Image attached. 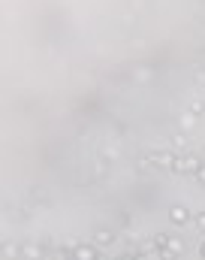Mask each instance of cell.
Masks as SVG:
<instances>
[{
  "label": "cell",
  "instance_id": "8",
  "mask_svg": "<svg viewBox=\"0 0 205 260\" xmlns=\"http://www.w3.org/2000/svg\"><path fill=\"white\" fill-rule=\"evenodd\" d=\"M202 257H205V245H202Z\"/></svg>",
  "mask_w": 205,
  "mask_h": 260
},
{
  "label": "cell",
  "instance_id": "4",
  "mask_svg": "<svg viewBox=\"0 0 205 260\" xmlns=\"http://www.w3.org/2000/svg\"><path fill=\"white\" fill-rule=\"evenodd\" d=\"M196 176H199V182L205 185V167H199V170H196Z\"/></svg>",
  "mask_w": 205,
  "mask_h": 260
},
{
  "label": "cell",
  "instance_id": "6",
  "mask_svg": "<svg viewBox=\"0 0 205 260\" xmlns=\"http://www.w3.org/2000/svg\"><path fill=\"white\" fill-rule=\"evenodd\" d=\"M97 260H112V257H100V254H97Z\"/></svg>",
  "mask_w": 205,
  "mask_h": 260
},
{
  "label": "cell",
  "instance_id": "3",
  "mask_svg": "<svg viewBox=\"0 0 205 260\" xmlns=\"http://www.w3.org/2000/svg\"><path fill=\"white\" fill-rule=\"evenodd\" d=\"M94 239H97V242H109V239H112V233H109V230H103V233H97Z\"/></svg>",
  "mask_w": 205,
  "mask_h": 260
},
{
  "label": "cell",
  "instance_id": "7",
  "mask_svg": "<svg viewBox=\"0 0 205 260\" xmlns=\"http://www.w3.org/2000/svg\"><path fill=\"white\" fill-rule=\"evenodd\" d=\"M118 260H136V257H118Z\"/></svg>",
  "mask_w": 205,
  "mask_h": 260
},
{
  "label": "cell",
  "instance_id": "5",
  "mask_svg": "<svg viewBox=\"0 0 205 260\" xmlns=\"http://www.w3.org/2000/svg\"><path fill=\"white\" fill-rule=\"evenodd\" d=\"M196 224H199V230H205V212L199 215V221H196Z\"/></svg>",
  "mask_w": 205,
  "mask_h": 260
},
{
  "label": "cell",
  "instance_id": "1",
  "mask_svg": "<svg viewBox=\"0 0 205 260\" xmlns=\"http://www.w3.org/2000/svg\"><path fill=\"white\" fill-rule=\"evenodd\" d=\"M72 254H75V260H97L91 245H72Z\"/></svg>",
  "mask_w": 205,
  "mask_h": 260
},
{
  "label": "cell",
  "instance_id": "2",
  "mask_svg": "<svg viewBox=\"0 0 205 260\" xmlns=\"http://www.w3.org/2000/svg\"><path fill=\"white\" fill-rule=\"evenodd\" d=\"M169 218H172L175 224H187V209H184V206H172V209H169Z\"/></svg>",
  "mask_w": 205,
  "mask_h": 260
}]
</instances>
